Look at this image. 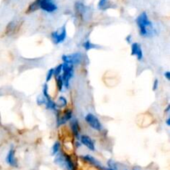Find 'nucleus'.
Instances as JSON below:
<instances>
[{
  "instance_id": "obj_1",
  "label": "nucleus",
  "mask_w": 170,
  "mask_h": 170,
  "mask_svg": "<svg viewBox=\"0 0 170 170\" xmlns=\"http://www.w3.org/2000/svg\"><path fill=\"white\" fill-rule=\"evenodd\" d=\"M136 24L140 29V35L145 38H149L154 35V30L153 23L148 19V17L145 12H143L136 18Z\"/></svg>"
},
{
  "instance_id": "obj_2",
  "label": "nucleus",
  "mask_w": 170,
  "mask_h": 170,
  "mask_svg": "<svg viewBox=\"0 0 170 170\" xmlns=\"http://www.w3.org/2000/svg\"><path fill=\"white\" fill-rule=\"evenodd\" d=\"M56 155L57 156L55 158V163L57 164L60 165L62 168H65L66 170H76L74 163L72 162V160L68 155L61 154L59 152Z\"/></svg>"
},
{
  "instance_id": "obj_3",
  "label": "nucleus",
  "mask_w": 170,
  "mask_h": 170,
  "mask_svg": "<svg viewBox=\"0 0 170 170\" xmlns=\"http://www.w3.org/2000/svg\"><path fill=\"white\" fill-rule=\"evenodd\" d=\"M62 73L63 74H62L61 77L63 80L64 86L66 88H68L70 80L72 78L73 74H74V66L64 62L62 64Z\"/></svg>"
},
{
  "instance_id": "obj_4",
  "label": "nucleus",
  "mask_w": 170,
  "mask_h": 170,
  "mask_svg": "<svg viewBox=\"0 0 170 170\" xmlns=\"http://www.w3.org/2000/svg\"><path fill=\"white\" fill-rule=\"evenodd\" d=\"M63 62L67 63L69 65H77L81 62L83 59V56L81 53L77 52V53H73L71 55H63L61 57Z\"/></svg>"
},
{
  "instance_id": "obj_5",
  "label": "nucleus",
  "mask_w": 170,
  "mask_h": 170,
  "mask_svg": "<svg viewBox=\"0 0 170 170\" xmlns=\"http://www.w3.org/2000/svg\"><path fill=\"white\" fill-rule=\"evenodd\" d=\"M39 8L47 13H54L57 10V6L56 5L54 0H38Z\"/></svg>"
},
{
  "instance_id": "obj_6",
  "label": "nucleus",
  "mask_w": 170,
  "mask_h": 170,
  "mask_svg": "<svg viewBox=\"0 0 170 170\" xmlns=\"http://www.w3.org/2000/svg\"><path fill=\"white\" fill-rule=\"evenodd\" d=\"M52 37V40L54 44H59L63 42L66 38V26L64 25L61 28V32L58 33L57 31H55L51 34Z\"/></svg>"
},
{
  "instance_id": "obj_7",
  "label": "nucleus",
  "mask_w": 170,
  "mask_h": 170,
  "mask_svg": "<svg viewBox=\"0 0 170 170\" xmlns=\"http://www.w3.org/2000/svg\"><path fill=\"white\" fill-rule=\"evenodd\" d=\"M85 120L86 121V123L89 125V126H91L92 129H96V130H101L102 129V125L101 123L100 122V121L97 119V117H96L93 114H87L85 115Z\"/></svg>"
},
{
  "instance_id": "obj_8",
  "label": "nucleus",
  "mask_w": 170,
  "mask_h": 170,
  "mask_svg": "<svg viewBox=\"0 0 170 170\" xmlns=\"http://www.w3.org/2000/svg\"><path fill=\"white\" fill-rule=\"evenodd\" d=\"M131 55L135 56L138 60L141 61L143 59V51L140 44L135 42L131 45Z\"/></svg>"
},
{
  "instance_id": "obj_9",
  "label": "nucleus",
  "mask_w": 170,
  "mask_h": 170,
  "mask_svg": "<svg viewBox=\"0 0 170 170\" xmlns=\"http://www.w3.org/2000/svg\"><path fill=\"white\" fill-rule=\"evenodd\" d=\"M71 118H72V111L66 110L61 117H60L59 115L57 117V125H63L68 121L71 120Z\"/></svg>"
},
{
  "instance_id": "obj_10",
  "label": "nucleus",
  "mask_w": 170,
  "mask_h": 170,
  "mask_svg": "<svg viewBox=\"0 0 170 170\" xmlns=\"http://www.w3.org/2000/svg\"><path fill=\"white\" fill-rule=\"evenodd\" d=\"M6 162L12 167H18V163L15 158V152H14V148H11L8 151V155L6 157Z\"/></svg>"
},
{
  "instance_id": "obj_11",
  "label": "nucleus",
  "mask_w": 170,
  "mask_h": 170,
  "mask_svg": "<svg viewBox=\"0 0 170 170\" xmlns=\"http://www.w3.org/2000/svg\"><path fill=\"white\" fill-rule=\"evenodd\" d=\"M81 142L82 144L85 146V147H87L89 149H91V150L94 151L95 150V143L92 140H91V138L87 136V135H82V136H81Z\"/></svg>"
},
{
  "instance_id": "obj_12",
  "label": "nucleus",
  "mask_w": 170,
  "mask_h": 170,
  "mask_svg": "<svg viewBox=\"0 0 170 170\" xmlns=\"http://www.w3.org/2000/svg\"><path fill=\"white\" fill-rule=\"evenodd\" d=\"M81 158H82V159H84L85 161L89 163V164H91L96 166V167H97L98 168H101V169L103 170V167L101 165V164H100L96 159H94L93 157L91 156V155H85V156H81Z\"/></svg>"
},
{
  "instance_id": "obj_13",
  "label": "nucleus",
  "mask_w": 170,
  "mask_h": 170,
  "mask_svg": "<svg viewBox=\"0 0 170 170\" xmlns=\"http://www.w3.org/2000/svg\"><path fill=\"white\" fill-rule=\"evenodd\" d=\"M71 131L73 133V135H75V137L77 139H79V134H80V128L79 125H78V121L77 120H72L71 122Z\"/></svg>"
},
{
  "instance_id": "obj_14",
  "label": "nucleus",
  "mask_w": 170,
  "mask_h": 170,
  "mask_svg": "<svg viewBox=\"0 0 170 170\" xmlns=\"http://www.w3.org/2000/svg\"><path fill=\"white\" fill-rule=\"evenodd\" d=\"M39 9V2L38 0H35L33 3H31L30 6L28 8V13H33L36 10Z\"/></svg>"
},
{
  "instance_id": "obj_15",
  "label": "nucleus",
  "mask_w": 170,
  "mask_h": 170,
  "mask_svg": "<svg viewBox=\"0 0 170 170\" xmlns=\"http://www.w3.org/2000/svg\"><path fill=\"white\" fill-rule=\"evenodd\" d=\"M57 77L56 81H57V85L58 90L60 91H62V88H63L64 86V82L63 80H62V77H61V75H59V76H57V77Z\"/></svg>"
},
{
  "instance_id": "obj_16",
  "label": "nucleus",
  "mask_w": 170,
  "mask_h": 170,
  "mask_svg": "<svg viewBox=\"0 0 170 170\" xmlns=\"http://www.w3.org/2000/svg\"><path fill=\"white\" fill-rule=\"evenodd\" d=\"M56 104H57V106L62 108V107L66 106V105H67V101H66V98L63 97V96H60L59 99H58L57 103H56Z\"/></svg>"
},
{
  "instance_id": "obj_17",
  "label": "nucleus",
  "mask_w": 170,
  "mask_h": 170,
  "mask_svg": "<svg viewBox=\"0 0 170 170\" xmlns=\"http://www.w3.org/2000/svg\"><path fill=\"white\" fill-rule=\"evenodd\" d=\"M82 46H83V47L85 48V51H89V50L93 49V48L96 47V45H95V44H93V43H91L90 41L85 42L83 43Z\"/></svg>"
},
{
  "instance_id": "obj_18",
  "label": "nucleus",
  "mask_w": 170,
  "mask_h": 170,
  "mask_svg": "<svg viewBox=\"0 0 170 170\" xmlns=\"http://www.w3.org/2000/svg\"><path fill=\"white\" fill-rule=\"evenodd\" d=\"M42 96H44V98L46 99V101H47V100H50V96L49 94H48V86H47V84H44L43 85V89H42Z\"/></svg>"
},
{
  "instance_id": "obj_19",
  "label": "nucleus",
  "mask_w": 170,
  "mask_h": 170,
  "mask_svg": "<svg viewBox=\"0 0 170 170\" xmlns=\"http://www.w3.org/2000/svg\"><path fill=\"white\" fill-rule=\"evenodd\" d=\"M60 143L56 142L52 148V155H56L60 150Z\"/></svg>"
},
{
  "instance_id": "obj_20",
  "label": "nucleus",
  "mask_w": 170,
  "mask_h": 170,
  "mask_svg": "<svg viewBox=\"0 0 170 170\" xmlns=\"http://www.w3.org/2000/svg\"><path fill=\"white\" fill-rule=\"evenodd\" d=\"M62 72V64H60L58 65L55 69H54V75L56 77H57L59 75H61V73Z\"/></svg>"
},
{
  "instance_id": "obj_21",
  "label": "nucleus",
  "mask_w": 170,
  "mask_h": 170,
  "mask_svg": "<svg viewBox=\"0 0 170 170\" xmlns=\"http://www.w3.org/2000/svg\"><path fill=\"white\" fill-rule=\"evenodd\" d=\"M107 6V0H100L98 7L100 9H105Z\"/></svg>"
},
{
  "instance_id": "obj_22",
  "label": "nucleus",
  "mask_w": 170,
  "mask_h": 170,
  "mask_svg": "<svg viewBox=\"0 0 170 170\" xmlns=\"http://www.w3.org/2000/svg\"><path fill=\"white\" fill-rule=\"evenodd\" d=\"M53 76H54V69H50L49 71H48V72H47L46 81H47V82H48L50 80L52 79Z\"/></svg>"
},
{
  "instance_id": "obj_23",
  "label": "nucleus",
  "mask_w": 170,
  "mask_h": 170,
  "mask_svg": "<svg viewBox=\"0 0 170 170\" xmlns=\"http://www.w3.org/2000/svg\"><path fill=\"white\" fill-rule=\"evenodd\" d=\"M158 84H159V81L158 80H154V86H153V91H156L157 88H158Z\"/></svg>"
},
{
  "instance_id": "obj_24",
  "label": "nucleus",
  "mask_w": 170,
  "mask_h": 170,
  "mask_svg": "<svg viewBox=\"0 0 170 170\" xmlns=\"http://www.w3.org/2000/svg\"><path fill=\"white\" fill-rule=\"evenodd\" d=\"M164 75V77H166V79H167L168 81H169L170 80V72L169 71H166V72H165Z\"/></svg>"
},
{
  "instance_id": "obj_25",
  "label": "nucleus",
  "mask_w": 170,
  "mask_h": 170,
  "mask_svg": "<svg viewBox=\"0 0 170 170\" xmlns=\"http://www.w3.org/2000/svg\"><path fill=\"white\" fill-rule=\"evenodd\" d=\"M166 124H167L168 126H169L170 125V118L167 119V121H166Z\"/></svg>"
},
{
  "instance_id": "obj_26",
  "label": "nucleus",
  "mask_w": 170,
  "mask_h": 170,
  "mask_svg": "<svg viewBox=\"0 0 170 170\" xmlns=\"http://www.w3.org/2000/svg\"><path fill=\"white\" fill-rule=\"evenodd\" d=\"M169 108H170V105H168L167 109H166V110H165V111H166V113L169 112Z\"/></svg>"
},
{
  "instance_id": "obj_27",
  "label": "nucleus",
  "mask_w": 170,
  "mask_h": 170,
  "mask_svg": "<svg viewBox=\"0 0 170 170\" xmlns=\"http://www.w3.org/2000/svg\"><path fill=\"white\" fill-rule=\"evenodd\" d=\"M103 170H114V169H112V168H103Z\"/></svg>"
}]
</instances>
